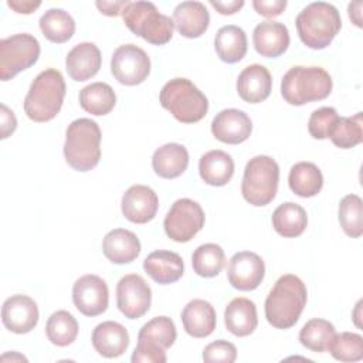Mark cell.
Wrapping results in <instances>:
<instances>
[{
	"label": "cell",
	"mask_w": 363,
	"mask_h": 363,
	"mask_svg": "<svg viewBox=\"0 0 363 363\" xmlns=\"http://www.w3.org/2000/svg\"><path fill=\"white\" fill-rule=\"evenodd\" d=\"M306 286L299 277L294 274L279 277L264 305L268 323L277 329L292 328L298 322L306 305Z\"/></svg>",
	"instance_id": "cell-1"
},
{
	"label": "cell",
	"mask_w": 363,
	"mask_h": 363,
	"mask_svg": "<svg viewBox=\"0 0 363 363\" xmlns=\"http://www.w3.org/2000/svg\"><path fill=\"white\" fill-rule=\"evenodd\" d=\"M65 96V81L55 68L41 71L24 98V112L34 122H48L60 112Z\"/></svg>",
	"instance_id": "cell-2"
},
{
	"label": "cell",
	"mask_w": 363,
	"mask_h": 363,
	"mask_svg": "<svg viewBox=\"0 0 363 363\" xmlns=\"http://www.w3.org/2000/svg\"><path fill=\"white\" fill-rule=\"evenodd\" d=\"M301 41L312 50L326 48L342 27L337 9L326 1H313L299 11L295 20Z\"/></svg>",
	"instance_id": "cell-3"
},
{
	"label": "cell",
	"mask_w": 363,
	"mask_h": 363,
	"mask_svg": "<svg viewBox=\"0 0 363 363\" xmlns=\"http://www.w3.org/2000/svg\"><path fill=\"white\" fill-rule=\"evenodd\" d=\"M64 156L77 172L92 170L101 159V129L88 118L72 121L65 130Z\"/></svg>",
	"instance_id": "cell-4"
},
{
	"label": "cell",
	"mask_w": 363,
	"mask_h": 363,
	"mask_svg": "<svg viewBox=\"0 0 363 363\" xmlns=\"http://www.w3.org/2000/svg\"><path fill=\"white\" fill-rule=\"evenodd\" d=\"M332 78L322 67L295 65L281 81V95L295 106L322 101L332 92Z\"/></svg>",
	"instance_id": "cell-5"
},
{
	"label": "cell",
	"mask_w": 363,
	"mask_h": 363,
	"mask_svg": "<svg viewBox=\"0 0 363 363\" xmlns=\"http://www.w3.org/2000/svg\"><path fill=\"white\" fill-rule=\"evenodd\" d=\"M159 101L182 123H196L208 111L207 96L187 78L167 81L160 89Z\"/></svg>",
	"instance_id": "cell-6"
},
{
	"label": "cell",
	"mask_w": 363,
	"mask_h": 363,
	"mask_svg": "<svg viewBox=\"0 0 363 363\" xmlns=\"http://www.w3.org/2000/svg\"><path fill=\"white\" fill-rule=\"evenodd\" d=\"M121 14L133 34L153 45H163L173 37V18L162 14L152 1H129Z\"/></svg>",
	"instance_id": "cell-7"
},
{
	"label": "cell",
	"mask_w": 363,
	"mask_h": 363,
	"mask_svg": "<svg viewBox=\"0 0 363 363\" xmlns=\"http://www.w3.org/2000/svg\"><path fill=\"white\" fill-rule=\"evenodd\" d=\"M278 182V163L267 155L254 156L248 160L244 169V176L241 182L242 197L255 207L267 206L277 196Z\"/></svg>",
	"instance_id": "cell-8"
},
{
	"label": "cell",
	"mask_w": 363,
	"mask_h": 363,
	"mask_svg": "<svg viewBox=\"0 0 363 363\" xmlns=\"http://www.w3.org/2000/svg\"><path fill=\"white\" fill-rule=\"evenodd\" d=\"M40 57V43L28 33H18L0 40V78L9 81L30 68Z\"/></svg>",
	"instance_id": "cell-9"
},
{
	"label": "cell",
	"mask_w": 363,
	"mask_h": 363,
	"mask_svg": "<svg viewBox=\"0 0 363 363\" xmlns=\"http://www.w3.org/2000/svg\"><path fill=\"white\" fill-rule=\"evenodd\" d=\"M204 211L191 199L176 200L167 211L163 227L166 235L176 242L190 241L204 227Z\"/></svg>",
	"instance_id": "cell-10"
},
{
	"label": "cell",
	"mask_w": 363,
	"mask_h": 363,
	"mask_svg": "<svg viewBox=\"0 0 363 363\" xmlns=\"http://www.w3.org/2000/svg\"><path fill=\"white\" fill-rule=\"evenodd\" d=\"M111 72L123 85H139L150 74V60L140 47L123 44L112 54Z\"/></svg>",
	"instance_id": "cell-11"
},
{
	"label": "cell",
	"mask_w": 363,
	"mask_h": 363,
	"mask_svg": "<svg viewBox=\"0 0 363 363\" xmlns=\"http://www.w3.org/2000/svg\"><path fill=\"white\" fill-rule=\"evenodd\" d=\"M152 291L147 282L138 274L122 277L116 285L118 309L128 319L142 318L150 308Z\"/></svg>",
	"instance_id": "cell-12"
},
{
	"label": "cell",
	"mask_w": 363,
	"mask_h": 363,
	"mask_svg": "<svg viewBox=\"0 0 363 363\" xmlns=\"http://www.w3.org/2000/svg\"><path fill=\"white\" fill-rule=\"evenodd\" d=\"M72 301L75 308L85 316L104 313L109 302L106 282L94 274L79 277L72 286Z\"/></svg>",
	"instance_id": "cell-13"
},
{
	"label": "cell",
	"mask_w": 363,
	"mask_h": 363,
	"mask_svg": "<svg viewBox=\"0 0 363 363\" xmlns=\"http://www.w3.org/2000/svg\"><path fill=\"white\" fill-rule=\"evenodd\" d=\"M265 275L262 258L252 251L235 252L227 267V278L233 288L238 291H254L259 286Z\"/></svg>",
	"instance_id": "cell-14"
},
{
	"label": "cell",
	"mask_w": 363,
	"mask_h": 363,
	"mask_svg": "<svg viewBox=\"0 0 363 363\" xmlns=\"http://www.w3.org/2000/svg\"><path fill=\"white\" fill-rule=\"evenodd\" d=\"M1 322L13 333H28L38 323V308L27 295H11L1 306Z\"/></svg>",
	"instance_id": "cell-15"
},
{
	"label": "cell",
	"mask_w": 363,
	"mask_h": 363,
	"mask_svg": "<svg viewBox=\"0 0 363 363\" xmlns=\"http://www.w3.org/2000/svg\"><path fill=\"white\" fill-rule=\"evenodd\" d=\"M122 214L135 224H145L155 218L159 208V199L153 189L145 184L130 186L122 196Z\"/></svg>",
	"instance_id": "cell-16"
},
{
	"label": "cell",
	"mask_w": 363,
	"mask_h": 363,
	"mask_svg": "<svg viewBox=\"0 0 363 363\" xmlns=\"http://www.w3.org/2000/svg\"><path fill=\"white\" fill-rule=\"evenodd\" d=\"M252 130L250 116L240 109L228 108L220 111L211 122L213 136L228 145H238L245 142Z\"/></svg>",
	"instance_id": "cell-17"
},
{
	"label": "cell",
	"mask_w": 363,
	"mask_h": 363,
	"mask_svg": "<svg viewBox=\"0 0 363 363\" xmlns=\"http://www.w3.org/2000/svg\"><path fill=\"white\" fill-rule=\"evenodd\" d=\"M289 31L279 21H262L252 31V43L255 51L267 58L282 55L289 47Z\"/></svg>",
	"instance_id": "cell-18"
},
{
	"label": "cell",
	"mask_w": 363,
	"mask_h": 363,
	"mask_svg": "<svg viewBox=\"0 0 363 363\" xmlns=\"http://www.w3.org/2000/svg\"><path fill=\"white\" fill-rule=\"evenodd\" d=\"M272 89V78L261 64L245 67L237 78V92L240 98L248 104H259L265 101Z\"/></svg>",
	"instance_id": "cell-19"
},
{
	"label": "cell",
	"mask_w": 363,
	"mask_h": 363,
	"mask_svg": "<svg viewBox=\"0 0 363 363\" xmlns=\"http://www.w3.org/2000/svg\"><path fill=\"white\" fill-rule=\"evenodd\" d=\"M101 64V51L94 43H79L65 57L67 72L71 79L78 82L96 75Z\"/></svg>",
	"instance_id": "cell-20"
},
{
	"label": "cell",
	"mask_w": 363,
	"mask_h": 363,
	"mask_svg": "<svg viewBox=\"0 0 363 363\" xmlns=\"http://www.w3.org/2000/svg\"><path fill=\"white\" fill-rule=\"evenodd\" d=\"M173 24L186 38H197L206 33L210 14L201 1H182L173 10Z\"/></svg>",
	"instance_id": "cell-21"
},
{
	"label": "cell",
	"mask_w": 363,
	"mask_h": 363,
	"mask_svg": "<svg viewBox=\"0 0 363 363\" xmlns=\"http://www.w3.org/2000/svg\"><path fill=\"white\" fill-rule=\"evenodd\" d=\"M92 346L104 357L113 359L122 356L129 346V333L118 322L105 320L92 332Z\"/></svg>",
	"instance_id": "cell-22"
},
{
	"label": "cell",
	"mask_w": 363,
	"mask_h": 363,
	"mask_svg": "<svg viewBox=\"0 0 363 363\" xmlns=\"http://www.w3.org/2000/svg\"><path fill=\"white\" fill-rule=\"evenodd\" d=\"M143 269L155 282L167 285L182 278L184 272V264L177 252L157 250L145 258Z\"/></svg>",
	"instance_id": "cell-23"
},
{
	"label": "cell",
	"mask_w": 363,
	"mask_h": 363,
	"mask_svg": "<svg viewBox=\"0 0 363 363\" xmlns=\"http://www.w3.org/2000/svg\"><path fill=\"white\" fill-rule=\"evenodd\" d=\"M182 323L187 335L197 339L207 337L216 329V309L204 299H193L182 311Z\"/></svg>",
	"instance_id": "cell-24"
},
{
	"label": "cell",
	"mask_w": 363,
	"mask_h": 363,
	"mask_svg": "<svg viewBox=\"0 0 363 363\" xmlns=\"http://www.w3.org/2000/svg\"><path fill=\"white\" fill-rule=\"evenodd\" d=\"M104 255L113 264H128L140 254V241L135 233L125 228L111 230L102 241Z\"/></svg>",
	"instance_id": "cell-25"
},
{
	"label": "cell",
	"mask_w": 363,
	"mask_h": 363,
	"mask_svg": "<svg viewBox=\"0 0 363 363\" xmlns=\"http://www.w3.org/2000/svg\"><path fill=\"white\" fill-rule=\"evenodd\" d=\"M224 325L230 333L238 337L251 335L258 325L255 303L248 298H234L224 311Z\"/></svg>",
	"instance_id": "cell-26"
},
{
	"label": "cell",
	"mask_w": 363,
	"mask_h": 363,
	"mask_svg": "<svg viewBox=\"0 0 363 363\" xmlns=\"http://www.w3.org/2000/svg\"><path fill=\"white\" fill-rule=\"evenodd\" d=\"M189 166V152L180 143H166L157 147L152 156L155 173L163 179L182 176Z\"/></svg>",
	"instance_id": "cell-27"
},
{
	"label": "cell",
	"mask_w": 363,
	"mask_h": 363,
	"mask_svg": "<svg viewBox=\"0 0 363 363\" xmlns=\"http://www.w3.org/2000/svg\"><path fill=\"white\" fill-rule=\"evenodd\" d=\"M199 173L204 183L216 187L224 186L234 174V160L224 150H208L200 157Z\"/></svg>",
	"instance_id": "cell-28"
},
{
	"label": "cell",
	"mask_w": 363,
	"mask_h": 363,
	"mask_svg": "<svg viewBox=\"0 0 363 363\" xmlns=\"http://www.w3.org/2000/svg\"><path fill=\"white\" fill-rule=\"evenodd\" d=\"M214 48L218 58L227 64L241 61L247 54L245 31L234 24L223 26L216 34Z\"/></svg>",
	"instance_id": "cell-29"
},
{
	"label": "cell",
	"mask_w": 363,
	"mask_h": 363,
	"mask_svg": "<svg viewBox=\"0 0 363 363\" xmlns=\"http://www.w3.org/2000/svg\"><path fill=\"white\" fill-rule=\"evenodd\" d=\"M306 225V211L302 206L296 203H282L272 213V227L279 235L285 238H295L301 235L305 231Z\"/></svg>",
	"instance_id": "cell-30"
},
{
	"label": "cell",
	"mask_w": 363,
	"mask_h": 363,
	"mask_svg": "<svg viewBox=\"0 0 363 363\" xmlns=\"http://www.w3.org/2000/svg\"><path fill=\"white\" fill-rule=\"evenodd\" d=\"M289 189L299 197H313L323 186V176L320 169L312 162L295 163L288 176Z\"/></svg>",
	"instance_id": "cell-31"
},
{
	"label": "cell",
	"mask_w": 363,
	"mask_h": 363,
	"mask_svg": "<svg viewBox=\"0 0 363 363\" xmlns=\"http://www.w3.org/2000/svg\"><path fill=\"white\" fill-rule=\"evenodd\" d=\"M40 30L43 35L57 44L67 43L75 33V21L72 16L62 9H50L47 10L40 21Z\"/></svg>",
	"instance_id": "cell-32"
},
{
	"label": "cell",
	"mask_w": 363,
	"mask_h": 363,
	"mask_svg": "<svg viewBox=\"0 0 363 363\" xmlns=\"http://www.w3.org/2000/svg\"><path fill=\"white\" fill-rule=\"evenodd\" d=\"M116 104V95L111 85L105 82H92L79 91L81 108L95 116L109 113Z\"/></svg>",
	"instance_id": "cell-33"
},
{
	"label": "cell",
	"mask_w": 363,
	"mask_h": 363,
	"mask_svg": "<svg viewBox=\"0 0 363 363\" xmlns=\"http://www.w3.org/2000/svg\"><path fill=\"white\" fill-rule=\"evenodd\" d=\"M225 264L224 250L214 242L199 245L191 255V265L194 272L203 278H213L218 275Z\"/></svg>",
	"instance_id": "cell-34"
},
{
	"label": "cell",
	"mask_w": 363,
	"mask_h": 363,
	"mask_svg": "<svg viewBox=\"0 0 363 363\" xmlns=\"http://www.w3.org/2000/svg\"><path fill=\"white\" fill-rule=\"evenodd\" d=\"M335 333V326L329 320L313 318L302 326L299 332V342L302 346L312 352L323 353L328 352L329 343L333 339Z\"/></svg>",
	"instance_id": "cell-35"
},
{
	"label": "cell",
	"mask_w": 363,
	"mask_h": 363,
	"mask_svg": "<svg viewBox=\"0 0 363 363\" xmlns=\"http://www.w3.org/2000/svg\"><path fill=\"white\" fill-rule=\"evenodd\" d=\"M45 333L52 345L65 347L77 339L78 322L68 311H57L48 318L45 325Z\"/></svg>",
	"instance_id": "cell-36"
},
{
	"label": "cell",
	"mask_w": 363,
	"mask_h": 363,
	"mask_svg": "<svg viewBox=\"0 0 363 363\" xmlns=\"http://www.w3.org/2000/svg\"><path fill=\"white\" fill-rule=\"evenodd\" d=\"M337 217L346 235L359 238L363 234V203L357 194H347L340 200Z\"/></svg>",
	"instance_id": "cell-37"
},
{
	"label": "cell",
	"mask_w": 363,
	"mask_h": 363,
	"mask_svg": "<svg viewBox=\"0 0 363 363\" xmlns=\"http://www.w3.org/2000/svg\"><path fill=\"white\" fill-rule=\"evenodd\" d=\"M176 337H177L176 326L173 320L167 316H156L150 319L147 323H145L140 328L138 333V340L153 343L164 350L173 346Z\"/></svg>",
	"instance_id": "cell-38"
},
{
	"label": "cell",
	"mask_w": 363,
	"mask_h": 363,
	"mask_svg": "<svg viewBox=\"0 0 363 363\" xmlns=\"http://www.w3.org/2000/svg\"><path fill=\"white\" fill-rule=\"evenodd\" d=\"M332 143L340 149H350L363 140V119L362 112L353 116H340L332 135Z\"/></svg>",
	"instance_id": "cell-39"
},
{
	"label": "cell",
	"mask_w": 363,
	"mask_h": 363,
	"mask_svg": "<svg viewBox=\"0 0 363 363\" xmlns=\"http://www.w3.org/2000/svg\"><path fill=\"white\" fill-rule=\"evenodd\" d=\"M328 352L339 362H359L363 359V337L353 332L335 333Z\"/></svg>",
	"instance_id": "cell-40"
},
{
	"label": "cell",
	"mask_w": 363,
	"mask_h": 363,
	"mask_svg": "<svg viewBox=\"0 0 363 363\" xmlns=\"http://www.w3.org/2000/svg\"><path fill=\"white\" fill-rule=\"evenodd\" d=\"M337 111L332 106H322L315 109L308 121V130L313 139H326L332 135L337 121Z\"/></svg>",
	"instance_id": "cell-41"
},
{
	"label": "cell",
	"mask_w": 363,
	"mask_h": 363,
	"mask_svg": "<svg viewBox=\"0 0 363 363\" xmlns=\"http://www.w3.org/2000/svg\"><path fill=\"white\" fill-rule=\"evenodd\" d=\"M237 359V349L231 342L218 339L208 343L203 350L206 363H233Z\"/></svg>",
	"instance_id": "cell-42"
},
{
	"label": "cell",
	"mask_w": 363,
	"mask_h": 363,
	"mask_svg": "<svg viewBox=\"0 0 363 363\" xmlns=\"http://www.w3.org/2000/svg\"><path fill=\"white\" fill-rule=\"evenodd\" d=\"M130 360L132 363H164L167 357L164 349L145 340H138Z\"/></svg>",
	"instance_id": "cell-43"
},
{
	"label": "cell",
	"mask_w": 363,
	"mask_h": 363,
	"mask_svg": "<svg viewBox=\"0 0 363 363\" xmlns=\"http://www.w3.org/2000/svg\"><path fill=\"white\" fill-rule=\"evenodd\" d=\"M252 7L258 14L267 18H272L279 16L285 10L286 1L285 0H254Z\"/></svg>",
	"instance_id": "cell-44"
},
{
	"label": "cell",
	"mask_w": 363,
	"mask_h": 363,
	"mask_svg": "<svg viewBox=\"0 0 363 363\" xmlns=\"http://www.w3.org/2000/svg\"><path fill=\"white\" fill-rule=\"evenodd\" d=\"M1 109V139L9 138L17 128V119L13 113V111H10L4 104H1L0 106Z\"/></svg>",
	"instance_id": "cell-45"
},
{
	"label": "cell",
	"mask_w": 363,
	"mask_h": 363,
	"mask_svg": "<svg viewBox=\"0 0 363 363\" xmlns=\"http://www.w3.org/2000/svg\"><path fill=\"white\" fill-rule=\"evenodd\" d=\"M128 0H118V1H106V0H98L95 1V6L98 10L105 16H118L122 13L123 7L128 4Z\"/></svg>",
	"instance_id": "cell-46"
},
{
	"label": "cell",
	"mask_w": 363,
	"mask_h": 363,
	"mask_svg": "<svg viewBox=\"0 0 363 363\" xmlns=\"http://www.w3.org/2000/svg\"><path fill=\"white\" fill-rule=\"evenodd\" d=\"M210 4H211L220 14L231 16V14L237 13V11L244 6V1H242V0H230V1L210 0Z\"/></svg>",
	"instance_id": "cell-47"
},
{
	"label": "cell",
	"mask_w": 363,
	"mask_h": 363,
	"mask_svg": "<svg viewBox=\"0 0 363 363\" xmlns=\"http://www.w3.org/2000/svg\"><path fill=\"white\" fill-rule=\"evenodd\" d=\"M7 6L10 9H13L16 13L30 14L41 6V1H38V0L37 1H33V0H9Z\"/></svg>",
	"instance_id": "cell-48"
},
{
	"label": "cell",
	"mask_w": 363,
	"mask_h": 363,
	"mask_svg": "<svg viewBox=\"0 0 363 363\" xmlns=\"http://www.w3.org/2000/svg\"><path fill=\"white\" fill-rule=\"evenodd\" d=\"M362 6H363L362 1H354V3H350L347 7L349 17L357 27H362Z\"/></svg>",
	"instance_id": "cell-49"
}]
</instances>
